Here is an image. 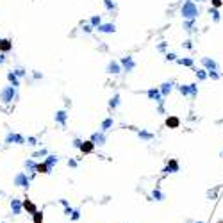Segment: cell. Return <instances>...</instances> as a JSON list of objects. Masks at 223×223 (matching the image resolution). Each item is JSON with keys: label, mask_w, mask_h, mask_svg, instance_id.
<instances>
[{"label": "cell", "mask_w": 223, "mask_h": 223, "mask_svg": "<svg viewBox=\"0 0 223 223\" xmlns=\"http://www.w3.org/2000/svg\"><path fill=\"white\" fill-rule=\"evenodd\" d=\"M23 209H25L29 214H34L36 211H38V205H36L34 202H31L29 198H25V200H23Z\"/></svg>", "instance_id": "obj_1"}, {"label": "cell", "mask_w": 223, "mask_h": 223, "mask_svg": "<svg viewBox=\"0 0 223 223\" xmlns=\"http://www.w3.org/2000/svg\"><path fill=\"white\" fill-rule=\"evenodd\" d=\"M11 209H13V214H20L21 209H23V202H20V200H11Z\"/></svg>", "instance_id": "obj_2"}, {"label": "cell", "mask_w": 223, "mask_h": 223, "mask_svg": "<svg viewBox=\"0 0 223 223\" xmlns=\"http://www.w3.org/2000/svg\"><path fill=\"white\" fill-rule=\"evenodd\" d=\"M93 148H95V143H93V141H86V143H82V145H81V150L84 153H91Z\"/></svg>", "instance_id": "obj_3"}, {"label": "cell", "mask_w": 223, "mask_h": 223, "mask_svg": "<svg viewBox=\"0 0 223 223\" xmlns=\"http://www.w3.org/2000/svg\"><path fill=\"white\" fill-rule=\"evenodd\" d=\"M36 172L38 173H50V166L47 162H40V164H36Z\"/></svg>", "instance_id": "obj_4"}, {"label": "cell", "mask_w": 223, "mask_h": 223, "mask_svg": "<svg viewBox=\"0 0 223 223\" xmlns=\"http://www.w3.org/2000/svg\"><path fill=\"white\" fill-rule=\"evenodd\" d=\"M166 125H168V127H172V129H177V127L180 125V122H179V118L172 116V118H168V120H166Z\"/></svg>", "instance_id": "obj_5"}, {"label": "cell", "mask_w": 223, "mask_h": 223, "mask_svg": "<svg viewBox=\"0 0 223 223\" xmlns=\"http://www.w3.org/2000/svg\"><path fill=\"white\" fill-rule=\"evenodd\" d=\"M32 221L34 223H43V213H41V211H36V213L32 214Z\"/></svg>", "instance_id": "obj_6"}, {"label": "cell", "mask_w": 223, "mask_h": 223, "mask_svg": "<svg viewBox=\"0 0 223 223\" xmlns=\"http://www.w3.org/2000/svg\"><path fill=\"white\" fill-rule=\"evenodd\" d=\"M16 184H18V186H25V187H27V186H29V180H27L23 175H20V177L16 179Z\"/></svg>", "instance_id": "obj_7"}, {"label": "cell", "mask_w": 223, "mask_h": 223, "mask_svg": "<svg viewBox=\"0 0 223 223\" xmlns=\"http://www.w3.org/2000/svg\"><path fill=\"white\" fill-rule=\"evenodd\" d=\"M177 170H179V164H177L175 161H172L170 164H168V168H166V172H177Z\"/></svg>", "instance_id": "obj_8"}, {"label": "cell", "mask_w": 223, "mask_h": 223, "mask_svg": "<svg viewBox=\"0 0 223 223\" xmlns=\"http://www.w3.org/2000/svg\"><path fill=\"white\" fill-rule=\"evenodd\" d=\"M11 48V43L9 41H2V43H0V50L2 52H7Z\"/></svg>", "instance_id": "obj_9"}, {"label": "cell", "mask_w": 223, "mask_h": 223, "mask_svg": "<svg viewBox=\"0 0 223 223\" xmlns=\"http://www.w3.org/2000/svg\"><path fill=\"white\" fill-rule=\"evenodd\" d=\"M79 218H81V213H79V211H73V214L70 216V220H71V221H77Z\"/></svg>", "instance_id": "obj_10"}, {"label": "cell", "mask_w": 223, "mask_h": 223, "mask_svg": "<svg viewBox=\"0 0 223 223\" xmlns=\"http://www.w3.org/2000/svg\"><path fill=\"white\" fill-rule=\"evenodd\" d=\"M153 196H155L157 200H162V195H161L159 191H153Z\"/></svg>", "instance_id": "obj_11"}, {"label": "cell", "mask_w": 223, "mask_h": 223, "mask_svg": "<svg viewBox=\"0 0 223 223\" xmlns=\"http://www.w3.org/2000/svg\"><path fill=\"white\" fill-rule=\"evenodd\" d=\"M196 223H203V221H196Z\"/></svg>", "instance_id": "obj_12"}, {"label": "cell", "mask_w": 223, "mask_h": 223, "mask_svg": "<svg viewBox=\"0 0 223 223\" xmlns=\"http://www.w3.org/2000/svg\"><path fill=\"white\" fill-rule=\"evenodd\" d=\"M2 223H7V221H2Z\"/></svg>", "instance_id": "obj_13"}]
</instances>
